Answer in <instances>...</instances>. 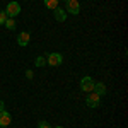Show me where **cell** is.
Wrapping results in <instances>:
<instances>
[{"mask_svg":"<svg viewBox=\"0 0 128 128\" xmlns=\"http://www.w3.org/2000/svg\"><path fill=\"white\" fill-rule=\"evenodd\" d=\"M65 4H67V7H65V12H67V14L77 16L80 12V4L77 0H68V2H65Z\"/></svg>","mask_w":128,"mask_h":128,"instance_id":"cell-5","label":"cell"},{"mask_svg":"<svg viewBox=\"0 0 128 128\" xmlns=\"http://www.w3.org/2000/svg\"><path fill=\"white\" fill-rule=\"evenodd\" d=\"M62 63H63V55L58 51H53L46 56V65H50V67H60Z\"/></svg>","mask_w":128,"mask_h":128,"instance_id":"cell-1","label":"cell"},{"mask_svg":"<svg viewBox=\"0 0 128 128\" xmlns=\"http://www.w3.org/2000/svg\"><path fill=\"white\" fill-rule=\"evenodd\" d=\"M63 2H68V0H63Z\"/></svg>","mask_w":128,"mask_h":128,"instance_id":"cell-18","label":"cell"},{"mask_svg":"<svg viewBox=\"0 0 128 128\" xmlns=\"http://www.w3.org/2000/svg\"><path fill=\"white\" fill-rule=\"evenodd\" d=\"M53 16H55V19L58 20V22H65V19H67V12L62 7H56V9L53 10Z\"/></svg>","mask_w":128,"mask_h":128,"instance_id":"cell-8","label":"cell"},{"mask_svg":"<svg viewBox=\"0 0 128 128\" xmlns=\"http://www.w3.org/2000/svg\"><path fill=\"white\" fill-rule=\"evenodd\" d=\"M4 12L7 14V17H12V19H14V17H17L20 14V4L19 2H9Z\"/></svg>","mask_w":128,"mask_h":128,"instance_id":"cell-2","label":"cell"},{"mask_svg":"<svg viewBox=\"0 0 128 128\" xmlns=\"http://www.w3.org/2000/svg\"><path fill=\"white\" fill-rule=\"evenodd\" d=\"M58 2L60 0H43V4H44V7L50 10H55L56 7H58Z\"/></svg>","mask_w":128,"mask_h":128,"instance_id":"cell-10","label":"cell"},{"mask_svg":"<svg viewBox=\"0 0 128 128\" xmlns=\"http://www.w3.org/2000/svg\"><path fill=\"white\" fill-rule=\"evenodd\" d=\"M86 104L89 108H99L101 106V96H98L96 92H89L86 98Z\"/></svg>","mask_w":128,"mask_h":128,"instance_id":"cell-4","label":"cell"},{"mask_svg":"<svg viewBox=\"0 0 128 128\" xmlns=\"http://www.w3.org/2000/svg\"><path fill=\"white\" fill-rule=\"evenodd\" d=\"M5 20H7V14H5L4 10H0V26H4Z\"/></svg>","mask_w":128,"mask_h":128,"instance_id":"cell-13","label":"cell"},{"mask_svg":"<svg viewBox=\"0 0 128 128\" xmlns=\"http://www.w3.org/2000/svg\"><path fill=\"white\" fill-rule=\"evenodd\" d=\"M29 40H31V34L28 31H22L19 36H17V44L19 46H28L29 44Z\"/></svg>","mask_w":128,"mask_h":128,"instance_id":"cell-6","label":"cell"},{"mask_svg":"<svg viewBox=\"0 0 128 128\" xmlns=\"http://www.w3.org/2000/svg\"><path fill=\"white\" fill-rule=\"evenodd\" d=\"M34 63H36V67H44L46 65V58L44 56H36Z\"/></svg>","mask_w":128,"mask_h":128,"instance_id":"cell-12","label":"cell"},{"mask_svg":"<svg viewBox=\"0 0 128 128\" xmlns=\"http://www.w3.org/2000/svg\"><path fill=\"white\" fill-rule=\"evenodd\" d=\"M55 128H63V126H60V125H58V126H55Z\"/></svg>","mask_w":128,"mask_h":128,"instance_id":"cell-17","label":"cell"},{"mask_svg":"<svg viewBox=\"0 0 128 128\" xmlns=\"http://www.w3.org/2000/svg\"><path fill=\"white\" fill-rule=\"evenodd\" d=\"M4 26H5L9 31H14L16 28H17V22H16V19H12V17H7V20H5Z\"/></svg>","mask_w":128,"mask_h":128,"instance_id":"cell-11","label":"cell"},{"mask_svg":"<svg viewBox=\"0 0 128 128\" xmlns=\"http://www.w3.org/2000/svg\"><path fill=\"white\" fill-rule=\"evenodd\" d=\"M10 121H12V118H10V113L4 109V111L0 113V128L9 126V125H10Z\"/></svg>","mask_w":128,"mask_h":128,"instance_id":"cell-7","label":"cell"},{"mask_svg":"<svg viewBox=\"0 0 128 128\" xmlns=\"http://www.w3.org/2000/svg\"><path fill=\"white\" fill-rule=\"evenodd\" d=\"M38 128H51V126H50V123H48V121H44V120H41L40 123H38Z\"/></svg>","mask_w":128,"mask_h":128,"instance_id":"cell-14","label":"cell"},{"mask_svg":"<svg viewBox=\"0 0 128 128\" xmlns=\"http://www.w3.org/2000/svg\"><path fill=\"white\" fill-rule=\"evenodd\" d=\"M4 109H5V104H4V101H0V113H2Z\"/></svg>","mask_w":128,"mask_h":128,"instance_id":"cell-16","label":"cell"},{"mask_svg":"<svg viewBox=\"0 0 128 128\" xmlns=\"http://www.w3.org/2000/svg\"><path fill=\"white\" fill-rule=\"evenodd\" d=\"M26 77H28V79H32V77H34L32 70H26Z\"/></svg>","mask_w":128,"mask_h":128,"instance_id":"cell-15","label":"cell"},{"mask_svg":"<svg viewBox=\"0 0 128 128\" xmlns=\"http://www.w3.org/2000/svg\"><path fill=\"white\" fill-rule=\"evenodd\" d=\"M94 84H96V80L92 79V77H89V75H86V77H82L80 79V89L84 90V92H92V89H94Z\"/></svg>","mask_w":128,"mask_h":128,"instance_id":"cell-3","label":"cell"},{"mask_svg":"<svg viewBox=\"0 0 128 128\" xmlns=\"http://www.w3.org/2000/svg\"><path fill=\"white\" fill-rule=\"evenodd\" d=\"M92 92H96L98 96H104V94H106V86H104L102 82H96V84H94V89H92Z\"/></svg>","mask_w":128,"mask_h":128,"instance_id":"cell-9","label":"cell"}]
</instances>
